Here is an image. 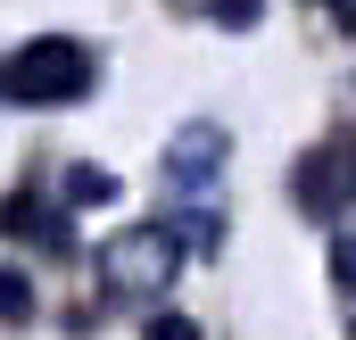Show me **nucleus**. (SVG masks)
<instances>
[{
	"label": "nucleus",
	"mask_w": 356,
	"mask_h": 340,
	"mask_svg": "<svg viewBox=\"0 0 356 340\" xmlns=\"http://www.w3.org/2000/svg\"><path fill=\"white\" fill-rule=\"evenodd\" d=\"M91 84H99V67H91L83 42H67V33L25 42V50L0 67V100H17V108H67V100H83Z\"/></svg>",
	"instance_id": "nucleus-1"
},
{
	"label": "nucleus",
	"mask_w": 356,
	"mask_h": 340,
	"mask_svg": "<svg viewBox=\"0 0 356 340\" xmlns=\"http://www.w3.org/2000/svg\"><path fill=\"white\" fill-rule=\"evenodd\" d=\"M99 265L124 299H166L182 282V265H191V241H182V224H133L99 249Z\"/></svg>",
	"instance_id": "nucleus-2"
},
{
	"label": "nucleus",
	"mask_w": 356,
	"mask_h": 340,
	"mask_svg": "<svg viewBox=\"0 0 356 340\" xmlns=\"http://www.w3.org/2000/svg\"><path fill=\"white\" fill-rule=\"evenodd\" d=\"M290 199L307 216H348L356 208V125H332V141H315L290 167Z\"/></svg>",
	"instance_id": "nucleus-3"
},
{
	"label": "nucleus",
	"mask_w": 356,
	"mask_h": 340,
	"mask_svg": "<svg viewBox=\"0 0 356 340\" xmlns=\"http://www.w3.org/2000/svg\"><path fill=\"white\" fill-rule=\"evenodd\" d=\"M216 174H224V133H216V125L175 133V150H166V183L191 191V183H216Z\"/></svg>",
	"instance_id": "nucleus-4"
},
{
	"label": "nucleus",
	"mask_w": 356,
	"mask_h": 340,
	"mask_svg": "<svg viewBox=\"0 0 356 340\" xmlns=\"http://www.w3.org/2000/svg\"><path fill=\"white\" fill-rule=\"evenodd\" d=\"M0 316L17 324V316H33V282L17 274V265H0Z\"/></svg>",
	"instance_id": "nucleus-5"
},
{
	"label": "nucleus",
	"mask_w": 356,
	"mask_h": 340,
	"mask_svg": "<svg viewBox=\"0 0 356 340\" xmlns=\"http://www.w3.org/2000/svg\"><path fill=\"white\" fill-rule=\"evenodd\" d=\"M332 282L356 299V224H348V233H332Z\"/></svg>",
	"instance_id": "nucleus-6"
},
{
	"label": "nucleus",
	"mask_w": 356,
	"mask_h": 340,
	"mask_svg": "<svg viewBox=\"0 0 356 340\" xmlns=\"http://www.w3.org/2000/svg\"><path fill=\"white\" fill-rule=\"evenodd\" d=\"M216 8V25H257V0H207Z\"/></svg>",
	"instance_id": "nucleus-7"
},
{
	"label": "nucleus",
	"mask_w": 356,
	"mask_h": 340,
	"mask_svg": "<svg viewBox=\"0 0 356 340\" xmlns=\"http://www.w3.org/2000/svg\"><path fill=\"white\" fill-rule=\"evenodd\" d=\"M149 340H199V324H182V316H158V324H149Z\"/></svg>",
	"instance_id": "nucleus-8"
},
{
	"label": "nucleus",
	"mask_w": 356,
	"mask_h": 340,
	"mask_svg": "<svg viewBox=\"0 0 356 340\" xmlns=\"http://www.w3.org/2000/svg\"><path fill=\"white\" fill-rule=\"evenodd\" d=\"M323 8H332V17H340V25L356 33V0H323Z\"/></svg>",
	"instance_id": "nucleus-9"
}]
</instances>
